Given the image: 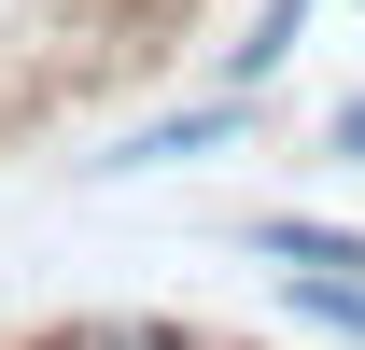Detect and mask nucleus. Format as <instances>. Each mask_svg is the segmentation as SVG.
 Returning a JSON list of instances; mask_svg holds the SVG:
<instances>
[{
    "label": "nucleus",
    "instance_id": "3",
    "mask_svg": "<svg viewBox=\"0 0 365 350\" xmlns=\"http://www.w3.org/2000/svg\"><path fill=\"white\" fill-rule=\"evenodd\" d=\"M309 14H323V0H253V28L225 43V70H211V85H239V98H267L281 70H295V43H309Z\"/></svg>",
    "mask_w": 365,
    "mask_h": 350
},
{
    "label": "nucleus",
    "instance_id": "1",
    "mask_svg": "<svg viewBox=\"0 0 365 350\" xmlns=\"http://www.w3.org/2000/svg\"><path fill=\"white\" fill-rule=\"evenodd\" d=\"M253 127V98L211 85V98H182V112H155V127H127L113 154H85V182H140V169H197V154H225V140Z\"/></svg>",
    "mask_w": 365,
    "mask_h": 350
},
{
    "label": "nucleus",
    "instance_id": "4",
    "mask_svg": "<svg viewBox=\"0 0 365 350\" xmlns=\"http://www.w3.org/2000/svg\"><path fill=\"white\" fill-rule=\"evenodd\" d=\"M281 308H295L309 336H351V350H365V266H295Z\"/></svg>",
    "mask_w": 365,
    "mask_h": 350
},
{
    "label": "nucleus",
    "instance_id": "2",
    "mask_svg": "<svg viewBox=\"0 0 365 350\" xmlns=\"http://www.w3.org/2000/svg\"><path fill=\"white\" fill-rule=\"evenodd\" d=\"M239 253L267 266V280H295V266H365V238H351V224H323V211H253V224H239Z\"/></svg>",
    "mask_w": 365,
    "mask_h": 350
},
{
    "label": "nucleus",
    "instance_id": "5",
    "mask_svg": "<svg viewBox=\"0 0 365 350\" xmlns=\"http://www.w3.org/2000/svg\"><path fill=\"white\" fill-rule=\"evenodd\" d=\"M323 154H337V169H365V85L337 98V112H323Z\"/></svg>",
    "mask_w": 365,
    "mask_h": 350
}]
</instances>
